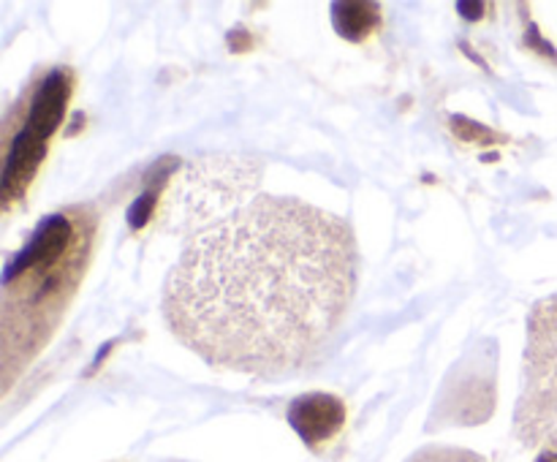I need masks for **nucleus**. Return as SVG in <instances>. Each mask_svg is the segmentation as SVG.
Returning a JSON list of instances; mask_svg holds the SVG:
<instances>
[{"mask_svg": "<svg viewBox=\"0 0 557 462\" xmlns=\"http://www.w3.org/2000/svg\"><path fill=\"white\" fill-rule=\"evenodd\" d=\"M357 277L351 223L297 196L259 193L185 242L161 313L210 367L277 378L319 362Z\"/></svg>", "mask_w": 557, "mask_h": 462, "instance_id": "obj_1", "label": "nucleus"}, {"mask_svg": "<svg viewBox=\"0 0 557 462\" xmlns=\"http://www.w3.org/2000/svg\"><path fill=\"white\" fill-rule=\"evenodd\" d=\"M98 239L90 204L63 207L36 223L27 242L5 259L0 277V384L9 395L63 324Z\"/></svg>", "mask_w": 557, "mask_h": 462, "instance_id": "obj_2", "label": "nucleus"}, {"mask_svg": "<svg viewBox=\"0 0 557 462\" xmlns=\"http://www.w3.org/2000/svg\"><path fill=\"white\" fill-rule=\"evenodd\" d=\"M71 92H74V71L60 65L33 79L30 87L5 112L3 172H0V204L5 212L25 199L38 168L44 166L49 141L69 109Z\"/></svg>", "mask_w": 557, "mask_h": 462, "instance_id": "obj_3", "label": "nucleus"}, {"mask_svg": "<svg viewBox=\"0 0 557 462\" xmlns=\"http://www.w3.org/2000/svg\"><path fill=\"white\" fill-rule=\"evenodd\" d=\"M557 429V294L533 304L522 391L515 408V438L528 449L547 444Z\"/></svg>", "mask_w": 557, "mask_h": 462, "instance_id": "obj_4", "label": "nucleus"}, {"mask_svg": "<svg viewBox=\"0 0 557 462\" xmlns=\"http://www.w3.org/2000/svg\"><path fill=\"white\" fill-rule=\"evenodd\" d=\"M498 346L482 340L449 370L433 402L428 429L476 427L495 411V378H498Z\"/></svg>", "mask_w": 557, "mask_h": 462, "instance_id": "obj_5", "label": "nucleus"}, {"mask_svg": "<svg viewBox=\"0 0 557 462\" xmlns=\"http://www.w3.org/2000/svg\"><path fill=\"white\" fill-rule=\"evenodd\" d=\"M286 419L308 449L321 451L335 440V435L346 424V405L335 395L310 391V395H299L297 400H292Z\"/></svg>", "mask_w": 557, "mask_h": 462, "instance_id": "obj_6", "label": "nucleus"}, {"mask_svg": "<svg viewBox=\"0 0 557 462\" xmlns=\"http://www.w3.org/2000/svg\"><path fill=\"white\" fill-rule=\"evenodd\" d=\"M381 14L375 3H335L332 5V22L335 30L348 41H362L379 25Z\"/></svg>", "mask_w": 557, "mask_h": 462, "instance_id": "obj_7", "label": "nucleus"}, {"mask_svg": "<svg viewBox=\"0 0 557 462\" xmlns=\"http://www.w3.org/2000/svg\"><path fill=\"white\" fill-rule=\"evenodd\" d=\"M406 462H487L482 454L471 449H457V446H424L413 451Z\"/></svg>", "mask_w": 557, "mask_h": 462, "instance_id": "obj_8", "label": "nucleus"}, {"mask_svg": "<svg viewBox=\"0 0 557 462\" xmlns=\"http://www.w3.org/2000/svg\"><path fill=\"white\" fill-rule=\"evenodd\" d=\"M536 462H557V429L553 435L547 438V444L542 446V451H539Z\"/></svg>", "mask_w": 557, "mask_h": 462, "instance_id": "obj_9", "label": "nucleus"}, {"mask_svg": "<svg viewBox=\"0 0 557 462\" xmlns=\"http://www.w3.org/2000/svg\"><path fill=\"white\" fill-rule=\"evenodd\" d=\"M169 462H180V460H169Z\"/></svg>", "mask_w": 557, "mask_h": 462, "instance_id": "obj_10", "label": "nucleus"}]
</instances>
